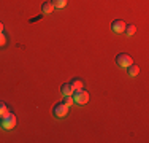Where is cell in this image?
Instances as JSON below:
<instances>
[{"label": "cell", "instance_id": "6da1fadb", "mask_svg": "<svg viewBox=\"0 0 149 143\" xmlns=\"http://www.w3.org/2000/svg\"><path fill=\"white\" fill-rule=\"evenodd\" d=\"M16 114L15 113H5L3 116H0V126L3 129H6V130H10V129H13L16 126Z\"/></svg>", "mask_w": 149, "mask_h": 143}, {"label": "cell", "instance_id": "7a4b0ae2", "mask_svg": "<svg viewBox=\"0 0 149 143\" xmlns=\"http://www.w3.org/2000/svg\"><path fill=\"white\" fill-rule=\"evenodd\" d=\"M72 97H73V103L84 105V103H87V100H89V92L84 91V89H76V91H73Z\"/></svg>", "mask_w": 149, "mask_h": 143}, {"label": "cell", "instance_id": "3957f363", "mask_svg": "<svg viewBox=\"0 0 149 143\" xmlns=\"http://www.w3.org/2000/svg\"><path fill=\"white\" fill-rule=\"evenodd\" d=\"M116 64L119 67H122V69H127V67H130L133 64V59L129 54L122 53V54H118V57H116Z\"/></svg>", "mask_w": 149, "mask_h": 143}, {"label": "cell", "instance_id": "277c9868", "mask_svg": "<svg viewBox=\"0 0 149 143\" xmlns=\"http://www.w3.org/2000/svg\"><path fill=\"white\" fill-rule=\"evenodd\" d=\"M67 113H68V107H67L63 102L56 103L54 108H52V114H54L56 118H65Z\"/></svg>", "mask_w": 149, "mask_h": 143}, {"label": "cell", "instance_id": "5b68a950", "mask_svg": "<svg viewBox=\"0 0 149 143\" xmlns=\"http://www.w3.org/2000/svg\"><path fill=\"white\" fill-rule=\"evenodd\" d=\"M124 29H125V22L120 19H114L111 22V30L116 34H124Z\"/></svg>", "mask_w": 149, "mask_h": 143}, {"label": "cell", "instance_id": "8992f818", "mask_svg": "<svg viewBox=\"0 0 149 143\" xmlns=\"http://www.w3.org/2000/svg\"><path fill=\"white\" fill-rule=\"evenodd\" d=\"M60 94L62 95H72L73 94V88L70 83H63L62 86H60Z\"/></svg>", "mask_w": 149, "mask_h": 143}, {"label": "cell", "instance_id": "52a82bcc", "mask_svg": "<svg viewBox=\"0 0 149 143\" xmlns=\"http://www.w3.org/2000/svg\"><path fill=\"white\" fill-rule=\"evenodd\" d=\"M54 11V5H52L51 2H45L43 5H41V13L43 14H51Z\"/></svg>", "mask_w": 149, "mask_h": 143}, {"label": "cell", "instance_id": "ba28073f", "mask_svg": "<svg viewBox=\"0 0 149 143\" xmlns=\"http://www.w3.org/2000/svg\"><path fill=\"white\" fill-rule=\"evenodd\" d=\"M135 32H136V27H135L133 24H125V29H124V34H125L127 37H132V35H135Z\"/></svg>", "mask_w": 149, "mask_h": 143}, {"label": "cell", "instance_id": "9c48e42d", "mask_svg": "<svg viewBox=\"0 0 149 143\" xmlns=\"http://www.w3.org/2000/svg\"><path fill=\"white\" fill-rule=\"evenodd\" d=\"M70 84H72L73 91H76V89H83V88H84V83H83L81 80H78V78L72 80V81H70Z\"/></svg>", "mask_w": 149, "mask_h": 143}, {"label": "cell", "instance_id": "30bf717a", "mask_svg": "<svg viewBox=\"0 0 149 143\" xmlns=\"http://www.w3.org/2000/svg\"><path fill=\"white\" fill-rule=\"evenodd\" d=\"M127 70H129V75H130V76H136V75L140 73V67L135 65V64H132L130 67H127Z\"/></svg>", "mask_w": 149, "mask_h": 143}, {"label": "cell", "instance_id": "8fae6325", "mask_svg": "<svg viewBox=\"0 0 149 143\" xmlns=\"http://www.w3.org/2000/svg\"><path fill=\"white\" fill-rule=\"evenodd\" d=\"M67 2H68V0H51L54 8H63V6L67 5Z\"/></svg>", "mask_w": 149, "mask_h": 143}, {"label": "cell", "instance_id": "7c38bea8", "mask_svg": "<svg viewBox=\"0 0 149 143\" xmlns=\"http://www.w3.org/2000/svg\"><path fill=\"white\" fill-rule=\"evenodd\" d=\"M6 41H8V38H6V35L3 34V32H0V48H3V46L6 45Z\"/></svg>", "mask_w": 149, "mask_h": 143}, {"label": "cell", "instance_id": "4fadbf2b", "mask_svg": "<svg viewBox=\"0 0 149 143\" xmlns=\"http://www.w3.org/2000/svg\"><path fill=\"white\" fill-rule=\"evenodd\" d=\"M62 102L65 103L67 107H70V105L73 103V97H72V95H63V100H62Z\"/></svg>", "mask_w": 149, "mask_h": 143}, {"label": "cell", "instance_id": "5bb4252c", "mask_svg": "<svg viewBox=\"0 0 149 143\" xmlns=\"http://www.w3.org/2000/svg\"><path fill=\"white\" fill-rule=\"evenodd\" d=\"M5 113H8V107H6L3 102H0V116H3Z\"/></svg>", "mask_w": 149, "mask_h": 143}, {"label": "cell", "instance_id": "9a60e30c", "mask_svg": "<svg viewBox=\"0 0 149 143\" xmlns=\"http://www.w3.org/2000/svg\"><path fill=\"white\" fill-rule=\"evenodd\" d=\"M0 32H3V24L0 22Z\"/></svg>", "mask_w": 149, "mask_h": 143}]
</instances>
